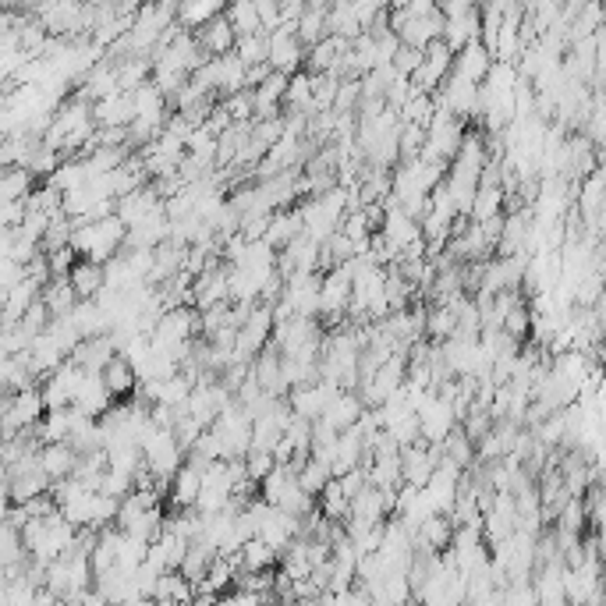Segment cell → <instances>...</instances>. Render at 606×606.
<instances>
[{
  "label": "cell",
  "mask_w": 606,
  "mask_h": 606,
  "mask_svg": "<svg viewBox=\"0 0 606 606\" xmlns=\"http://www.w3.org/2000/svg\"><path fill=\"white\" fill-rule=\"evenodd\" d=\"M128 241V227L125 220L107 217V220H96V224H75V234H71V252L78 259H89V263H100L107 266L114 256H121V245Z\"/></svg>",
  "instance_id": "cell-1"
},
{
  "label": "cell",
  "mask_w": 606,
  "mask_h": 606,
  "mask_svg": "<svg viewBox=\"0 0 606 606\" xmlns=\"http://www.w3.org/2000/svg\"><path fill=\"white\" fill-rule=\"evenodd\" d=\"M465 125H461V117L447 114V110H436L433 125L426 128V153L429 160H440V164H454L465 146Z\"/></svg>",
  "instance_id": "cell-2"
},
{
  "label": "cell",
  "mask_w": 606,
  "mask_h": 606,
  "mask_svg": "<svg viewBox=\"0 0 606 606\" xmlns=\"http://www.w3.org/2000/svg\"><path fill=\"white\" fill-rule=\"evenodd\" d=\"M337 394H341V387H337V383H330V380L305 383V387H295V390H291L288 408H291L295 415H302V419L319 422L323 415H327L330 401H334Z\"/></svg>",
  "instance_id": "cell-3"
},
{
  "label": "cell",
  "mask_w": 606,
  "mask_h": 606,
  "mask_svg": "<svg viewBox=\"0 0 606 606\" xmlns=\"http://www.w3.org/2000/svg\"><path fill=\"white\" fill-rule=\"evenodd\" d=\"M305 43L298 39V32L291 29H277L270 32V68L284 71V75H298L305 71Z\"/></svg>",
  "instance_id": "cell-4"
},
{
  "label": "cell",
  "mask_w": 606,
  "mask_h": 606,
  "mask_svg": "<svg viewBox=\"0 0 606 606\" xmlns=\"http://www.w3.org/2000/svg\"><path fill=\"white\" fill-rule=\"evenodd\" d=\"M114 394L107 390V383H103V373H86L82 376V387H78L75 394V408L82 415H89V419H103L107 412H114Z\"/></svg>",
  "instance_id": "cell-5"
},
{
  "label": "cell",
  "mask_w": 606,
  "mask_h": 606,
  "mask_svg": "<svg viewBox=\"0 0 606 606\" xmlns=\"http://www.w3.org/2000/svg\"><path fill=\"white\" fill-rule=\"evenodd\" d=\"M319 263H323V245L319 241H312L309 234H302V238H295L284 249V256H280V273L284 277H295V273H319Z\"/></svg>",
  "instance_id": "cell-6"
},
{
  "label": "cell",
  "mask_w": 606,
  "mask_h": 606,
  "mask_svg": "<svg viewBox=\"0 0 606 606\" xmlns=\"http://www.w3.org/2000/svg\"><path fill=\"white\" fill-rule=\"evenodd\" d=\"M362 415H366V401L358 394H351V390H341L319 422L327 429H334V433H348V429H355L362 422Z\"/></svg>",
  "instance_id": "cell-7"
},
{
  "label": "cell",
  "mask_w": 606,
  "mask_h": 606,
  "mask_svg": "<svg viewBox=\"0 0 606 606\" xmlns=\"http://www.w3.org/2000/svg\"><path fill=\"white\" fill-rule=\"evenodd\" d=\"M493 64H497L493 61V54L482 47V39H475V43H468V47L454 57V75L465 78V82H472V86H482L486 75L493 71Z\"/></svg>",
  "instance_id": "cell-8"
},
{
  "label": "cell",
  "mask_w": 606,
  "mask_h": 606,
  "mask_svg": "<svg viewBox=\"0 0 606 606\" xmlns=\"http://www.w3.org/2000/svg\"><path fill=\"white\" fill-rule=\"evenodd\" d=\"M96 128H132L135 121V96L132 93H117L110 100L93 103Z\"/></svg>",
  "instance_id": "cell-9"
},
{
  "label": "cell",
  "mask_w": 606,
  "mask_h": 606,
  "mask_svg": "<svg viewBox=\"0 0 606 606\" xmlns=\"http://www.w3.org/2000/svg\"><path fill=\"white\" fill-rule=\"evenodd\" d=\"M195 39H199L202 54H210V57H227V54H234V47H238V32H234V25L227 22V11L217 18V22H210L206 29L195 32Z\"/></svg>",
  "instance_id": "cell-10"
},
{
  "label": "cell",
  "mask_w": 606,
  "mask_h": 606,
  "mask_svg": "<svg viewBox=\"0 0 606 606\" xmlns=\"http://www.w3.org/2000/svg\"><path fill=\"white\" fill-rule=\"evenodd\" d=\"M78 458H82V454H78L71 443H50V447L39 451V465H43V472L57 482L71 479V475L78 472Z\"/></svg>",
  "instance_id": "cell-11"
},
{
  "label": "cell",
  "mask_w": 606,
  "mask_h": 606,
  "mask_svg": "<svg viewBox=\"0 0 606 606\" xmlns=\"http://www.w3.org/2000/svg\"><path fill=\"white\" fill-rule=\"evenodd\" d=\"M394 504V497L383 490H376L373 482H369L366 490L358 493L355 500H351V521H366V525H380L383 511Z\"/></svg>",
  "instance_id": "cell-12"
},
{
  "label": "cell",
  "mask_w": 606,
  "mask_h": 606,
  "mask_svg": "<svg viewBox=\"0 0 606 606\" xmlns=\"http://www.w3.org/2000/svg\"><path fill=\"white\" fill-rule=\"evenodd\" d=\"M68 280H71V288L78 291V298H82V302H89V298H100V291L107 288V270H103L100 263L78 259Z\"/></svg>",
  "instance_id": "cell-13"
},
{
  "label": "cell",
  "mask_w": 606,
  "mask_h": 606,
  "mask_svg": "<svg viewBox=\"0 0 606 606\" xmlns=\"http://www.w3.org/2000/svg\"><path fill=\"white\" fill-rule=\"evenodd\" d=\"M224 11L227 8H220L217 0H188V4H178V25L195 36L199 29H206L210 22H217Z\"/></svg>",
  "instance_id": "cell-14"
},
{
  "label": "cell",
  "mask_w": 606,
  "mask_h": 606,
  "mask_svg": "<svg viewBox=\"0 0 606 606\" xmlns=\"http://www.w3.org/2000/svg\"><path fill=\"white\" fill-rule=\"evenodd\" d=\"M103 383H107V390L114 394V401H125V397H132L135 390H139V376H135V369L128 366L121 355L103 369Z\"/></svg>",
  "instance_id": "cell-15"
},
{
  "label": "cell",
  "mask_w": 606,
  "mask_h": 606,
  "mask_svg": "<svg viewBox=\"0 0 606 606\" xmlns=\"http://www.w3.org/2000/svg\"><path fill=\"white\" fill-rule=\"evenodd\" d=\"M298 482H302V490L309 493V497H323L327 486L334 482V468H330V461H323V458L312 454V458L298 468Z\"/></svg>",
  "instance_id": "cell-16"
},
{
  "label": "cell",
  "mask_w": 606,
  "mask_h": 606,
  "mask_svg": "<svg viewBox=\"0 0 606 606\" xmlns=\"http://www.w3.org/2000/svg\"><path fill=\"white\" fill-rule=\"evenodd\" d=\"M327 15H330V4H305V15H302V22H298V39H302L305 47H316L319 39H327L330 32H327Z\"/></svg>",
  "instance_id": "cell-17"
},
{
  "label": "cell",
  "mask_w": 606,
  "mask_h": 606,
  "mask_svg": "<svg viewBox=\"0 0 606 606\" xmlns=\"http://www.w3.org/2000/svg\"><path fill=\"white\" fill-rule=\"evenodd\" d=\"M234 54L245 61V68H259V64H270V32H256V36H241Z\"/></svg>",
  "instance_id": "cell-18"
},
{
  "label": "cell",
  "mask_w": 606,
  "mask_h": 606,
  "mask_svg": "<svg viewBox=\"0 0 606 606\" xmlns=\"http://www.w3.org/2000/svg\"><path fill=\"white\" fill-rule=\"evenodd\" d=\"M32 178L36 174L25 171V167H8L4 171V181H0V195H4V202H25L36 188H32Z\"/></svg>",
  "instance_id": "cell-19"
},
{
  "label": "cell",
  "mask_w": 606,
  "mask_h": 606,
  "mask_svg": "<svg viewBox=\"0 0 606 606\" xmlns=\"http://www.w3.org/2000/svg\"><path fill=\"white\" fill-rule=\"evenodd\" d=\"M227 22L234 25L238 39H241V36H256V32H266L263 22H259L256 4H231V8H227Z\"/></svg>",
  "instance_id": "cell-20"
},
{
  "label": "cell",
  "mask_w": 606,
  "mask_h": 606,
  "mask_svg": "<svg viewBox=\"0 0 606 606\" xmlns=\"http://www.w3.org/2000/svg\"><path fill=\"white\" fill-rule=\"evenodd\" d=\"M472 454H475V443L465 436V429H454L451 436H447V443H443V461H451V465L465 468L472 465Z\"/></svg>",
  "instance_id": "cell-21"
},
{
  "label": "cell",
  "mask_w": 606,
  "mask_h": 606,
  "mask_svg": "<svg viewBox=\"0 0 606 606\" xmlns=\"http://www.w3.org/2000/svg\"><path fill=\"white\" fill-rule=\"evenodd\" d=\"M273 557H277V550L270 543H263V539H252V543L241 546V564L249 571H266L273 564Z\"/></svg>",
  "instance_id": "cell-22"
},
{
  "label": "cell",
  "mask_w": 606,
  "mask_h": 606,
  "mask_svg": "<svg viewBox=\"0 0 606 606\" xmlns=\"http://www.w3.org/2000/svg\"><path fill=\"white\" fill-rule=\"evenodd\" d=\"M273 468H277V458L266 451H249V458H245V472H249L252 482H266L273 475Z\"/></svg>",
  "instance_id": "cell-23"
},
{
  "label": "cell",
  "mask_w": 606,
  "mask_h": 606,
  "mask_svg": "<svg viewBox=\"0 0 606 606\" xmlns=\"http://www.w3.org/2000/svg\"><path fill=\"white\" fill-rule=\"evenodd\" d=\"M426 64V50H415V47H404L401 43V50H397V57H394V68L401 71L404 78H412L415 71Z\"/></svg>",
  "instance_id": "cell-24"
},
{
  "label": "cell",
  "mask_w": 606,
  "mask_h": 606,
  "mask_svg": "<svg viewBox=\"0 0 606 606\" xmlns=\"http://www.w3.org/2000/svg\"><path fill=\"white\" fill-rule=\"evenodd\" d=\"M256 11H259V22H263L266 32H277L284 15H280V4H270V0H256Z\"/></svg>",
  "instance_id": "cell-25"
}]
</instances>
